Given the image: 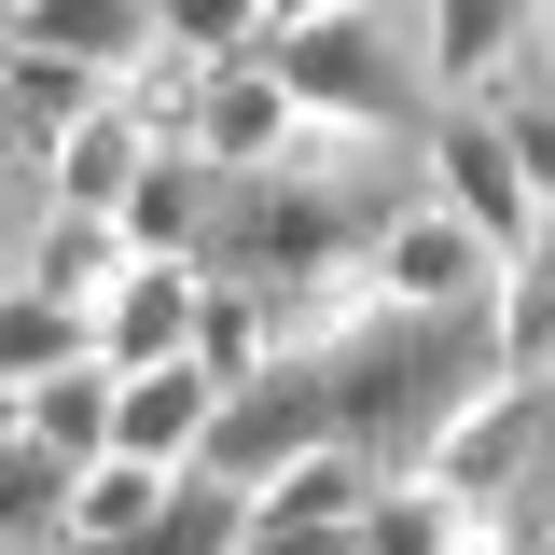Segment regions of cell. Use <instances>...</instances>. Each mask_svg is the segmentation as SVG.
Segmentation results:
<instances>
[{
    "mask_svg": "<svg viewBox=\"0 0 555 555\" xmlns=\"http://www.w3.org/2000/svg\"><path fill=\"white\" fill-rule=\"evenodd\" d=\"M0 28H14V42H42V56H98L112 83L167 42V14H153V0H0Z\"/></svg>",
    "mask_w": 555,
    "mask_h": 555,
    "instance_id": "30bf717a",
    "label": "cell"
},
{
    "mask_svg": "<svg viewBox=\"0 0 555 555\" xmlns=\"http://www.w3.org/2000/svg\"><path fill=\"white\" fill-rule=\"evenodd\" d=\"M167 500H181V473L112 444V459H83V473H69V528H56V555H83V542H139Z\"/></svg>",
    "mask_w": 555,
    "mask_h": 555,
    "instance_id": "4fadbf2b",
    "label": "cell"
},
{
    "mask_svg": "<svg viewBox=\"0 0 555 555\" xmlns=\"http://www.w3.org/2000/svg\"><path fill=\"white\" fill-rule=\"evenodd\" d=\"M486 320H500V375H555V222L500 264V306Z\"/></svg>",
    "mask_w": 555,
    "mask_h": 555,
    "instance_id": "e0dca14e",
    "label": "cell"
},
{
    "mask_svg": "<svg viewBox=\"0 0 555 555\" xmlns=\"http://www.w3.org/2000/svg\"><path fill=\"white\" fill-rule=\"evenodd\" d=\"M320 14H361V0H264V28H320Z\"/></svg>",
    "mask_w": 555,
    "mask_h": 555,
    "instance_id": "d4e9b609",
    "label": "cell"
},
{
    "mask_svg": "<svg viewBox=\"0 0 555 555\" xmlns=\"http://www.w3.org/2000/svg\"><path fill=\"white\" fill-rule=\"evenodd\" d=\"M112 403H126V375L83 347L69 375H42V389H28V444H56L69 473H83V459H112Z\"/></svg>",
    "mask_w": 555,
    "mask_h": 555,
    "instance_id": "9a60e30c",
    "label": "cell"
},
{
    "mask_svg": "<svg viewBox=\"0 0 555 555\" xmlns=\"http://www.w3.org/2000/svg\"><path fill=\"white\" fill-rule=\"evenodd\" d=\"M292 126H306V98L264 69V42L208 69V98H195V153H208V167H236V181H250V167H278V153H292Z\"/></svg>",
    "mask_w": 555,
    "mask_h": 555,
    "instance_id": "52a82bcc",
    "label": "cell"
},
{
    "mask_svg": "<svg viewBox=\"0 0 555 555\" xmlns=\"http://www.w3.org/2000/svg\"><path fill=\"white\" fill-rule=\"evenodd\" d=\"M195 306H208V264H195V250H139V264L98 292V361H112V375L181 361V347H195Z\"/></svg>",
    "mask_w": 555,
    "mask_h": 555,
    "instance_id": "5b68a950",
    "label": "cell"
},
{
    "mask_svg": "<svg viewBox=\"0 0 555 555\" xmlns=\"http://www.w3.org/2000/svg\"><path fill=\"white\" fill-rule=\"evenodd\" d=\"M416 181H430V195L459 208V222H473V236L500 250V264H514V250H528V236L555 222V208L528 195V167H514V139H500V112H473V98L416 112Z\"/></svg>",
    "mask_w": 555,
    "mask_h": 555,
    "instance_id": "7a4b0ae2",
    "label": "cell"
},
{
    "mask_svg": "<svg viewBox=\"0 0 555 555\" xmlns=\"http://www.w3.org/2000/svg\"><path fill=\"white\" fill-rule=\"evenodd\" d=\"M14 444H28V389H0V459H14Z\"/></svg>",
    "mask_w": 555,
    "mask_h": 555,
    "instance_id": "484cf974",
    "label": "cell"
},
{
    "mask_svg": "<svg viewBox=\"0 0 555 555\" xmlns=\"http://www.w3.org/2000/svg\"><path fill=\"white\" fill-rule=\"evenodd\" d=\"M459 528H473V500H444L430 473H389L361 514V555H459Z\"/></svg>",
    "mask_w": 555,
    "mask_h": 555,
    "instance_id": "ffe728a7",
    "label": "cell"
},
{
    "mask_svg": "<svg viewBox=\"0 0 555 555\" xmlns=\"http://www.w3.org/2000/svg\"><path fill=\"white\" fill-rule=\"evenodd\" d=\"M375 278H389V306H416V320H473V306H500V250H486V236H473L444 195H430V181L389 208Z\"/></svg>",
    "mask_w": 555,
    "mask_h": 555,
    "instance_id": "277c9868",
    "label": "cell"
},
{
    "mask_svg": "<svg viewBox=\"0 0 555 555\" xmlns=\"http://www.w3.org/2000/svg\"><path fill=\"white\" fill-rule=\"evenodd\" d=\"M0 98H14L42 139H69L83 112H112V69H98V56H42V42H14V56H0Z\"/></svg>",
    "mask_w": 555,
    "mask_h": 555,
    "instance_id": "d6986e66",
    "label": "cell"
},
{
    "mask_svg": "<svg viewBox=\"0 0 555 555\" xmlns=\"http://www.w3.org/2000/svg\"><path fill=\"white\" fill-rule=\"evenodd\" d=\"M222 195H236V167H208L195 139H153V167H139V195H126V236L139 250H208Z\"/></svg>",
    "mask_w": 555,
    "mask_h": 555,
    "instance_id": "8fae6325",
    "label": "cell"
},
{
    "mask_svg": "<svg viewBox=\"0 0 555 555\" xmlns=\"http://www.w3.org/2000/svg\"><path fill=\"white\" fill-rule=\"evenodd\" d=\"M139 167H153V126H139L126 98H112V112H83V126L56 139V195H83V208H126Z\"/></svg>",
    "mask_w": 555,
    "mask_h": 555,
    "instance_id": "2e32d148",
    "label": "cell"
},
{
    "mask_svg": "<svg viewBox=\"0 0 555 555\" xmlns=\"http://www.w3.org/2000/svg\"><path fill=\"white\" fill-rule=\"evenodd\" d=\"M264 69L306 112H334V126H416L430 112L416 0H361V14H320V28H264Z\"/></svg>",
    "mask_w": 555,
    "mask_h": 555,
    "instance_id": "6da1fadb",
    "label": "cell"
},
{
    "mask_svg": "<svg viewBox=\"0 0 555 555\" xmlns=\"http://www.w3.org/2000/svg\"><path fill=\"white\" fill-rule=\"evenodd\" d=\"M528 528H542V555H555V486H542V500H528Z\"/></svg>",
    "mask_w": 555,
    "mask_h": 555,
    "instance_id": "4316f807",
    "label": "cell"
},
{
    "mask_svg": "<svg viewBox=\"0 0 555 555\" xmlns=\"http://www.w3.org/2000/svg\"><path fill=\"white\" fill-rule=\"evenodd\" d=\"M42 208H56V195H42V181H28V167H0V278L28 264V222H42Z\"/></svg>",
    "mask_w": 555,
    "mask_h": 555,
    "instance_id": "cb8c5ba5",
    "label": "cell"
},
{
    "mask_svg": "<svg viewBox=\"0 0 555 555\" xmlns=\"http://www.w3.org/2000/svg\"><path fill=\"white\" fill-rule=\"evenodd\" d=\"M236 528H250V486L222 473H181V500L139 528V542H83V555H236Z\"/></svg>",
    "mask_w": 555,
    "mask_h": 555,
    "instance_id": "ac0fdd59",
    "label": "cell"
},
{
    "mask_svg": "<svg viewBox=\"0 0 555 555\" xmlns=\"http://www.w3.org/2000/svg\"><path fill=\"white\" fill-rule=\"evenodd\" d=\"M236 555H361V528H306V514H250Z\"/></svg>",
    "mask_w": 555,
    "mask_h": 555,
    "instance_id": "603a6c76",
    "label": "cell"
},
{
    "mask_svg": "<svg viewBox=\"0 0 555 555\" xmlns=\"http://www.w3.org/2000/svg\"><path fill=\"white\" fill-rule=\"evenodd\" d=\"M375 486H389V459H375L361 430H320V444H306V459H292V473H278L264 500H250V514H306V528H361V514H375Z\"/></svg>",
    "mask_w": 555,
    "mask_h": 555,
    "instance_id": "7c38bea8",
    "label": "cell"
},
{
    "mask_svg": "<svg viewBox=\"0 0 555 555\" xmlns=\"http://www.w3.org/2000/svg\"><path fill=\"white\" fill-rule=\"evenodd\" d=\"M528 42H542V0H416V69H430V112H444V98H486Z\"/></svg>",
    "mask_w": 555,
    "mask_h": 555,
    "instance_id": "8992f818",
    "label": "cell"
},
{
    "mask_svg": "<svg viewBox=\"0 0 555 555\" xmlns=\"http://www.w3.org/2000/svg\"><path fill=\"white\" fill-rule=\"evenodd\" d=\"M542 56H555V0H542Z\"/></svg>",
    "mask_w": 555,
    "mask_h": 555,
    "instance_id": "83f0119b",
    "label": "cell"
},
{
    "mask_svg": "<svg viewBox=\"0 0 555 555\" xmlns=\"http://www.w3.org/2000/svg\"><path fill=\"white\" fill-rule=\"evenodd\" d=\"M320 430H347V403H334V375L320 361H264V375H236L222 389V416H208V444H195V473H222V486H250L264 500Z\"/></svg>",
    "mask_w": 555,
    "mask_h": 555,
    "instance_id": "3957f363",
    "label": "cell"
},
{
    "mask_svg": "<svg viewBox=\"0 0 555 555\" xmlns=\"http://www.w3.org/2000/svg\"><path fill=\"white\" fill-rule=\"evenodd\" d=\"M208 416H222V375L181 347V361H139V375H126V403H112V444H126V459H167V473H195Z\"/></svg>",
    "mask_w": 555,
    "mask_h": 555,
    "instance_id": "ba28073f",
    "label": "cell"
},
{
    "mask_svg": "<svg viewBox=\"0 0 555 555\" xmlns=\"http://www.w3.org/2000/svg\"><path fill=\"white\" fill-rule=\"evenodd\" d=\"M98 347V306H69V292H28V278H0V389H42Z\"/></svg>",
    "mask_w": 555,
    "mask_h": 555,
    "instance_id": "5bb4252c",
    "label": "cell"
},
{
    "mask_svg": "<svg viewBox=\"0 0 555 555\" xmlns=\"http://www.w3.org/2000/svg\"><path fill=\"white\" fill-rule=\"evenodd\" d=\"M139 264V236H126V208H83V195H56L42 208V222H28V292H69V306H98V292H112V278Z\"/></svg>",
    "mask_w": 555,
    "mask_h": 555,
    "instance_id": "9c48e42d",
    "label": "cell"
},
{
    "mask_svg": "<svg viewBox=\"0 0 555 555\" xmlns=\"http://www.w3.org/2000/svg\"><path fill=\"white\" fill-rule=\"evenodd\" d=\"M153 14H167L181 56H250L264 42V0H153Z\"/></svg>",
    "mask_w": 555,
    "mask_h": 555,
    "instance_id": "7402d4cb",
    "label": "cell"
},
{
    "mask_svg": "<svg viewBox=\"0 0 555 555\" xmlns=\"http://www.w3.org/2000/svg\"><path fill=\"white\" fill-rule=\"evenodd\" d=\"M56 528H69V459L56 444H14L0 459V555H56Z\"/></svg>",
    "mask_w": 555,
    "mask_h": 555,
    "instance_id": "44dd1931",
    "label": "cell"
}]
</instances>
